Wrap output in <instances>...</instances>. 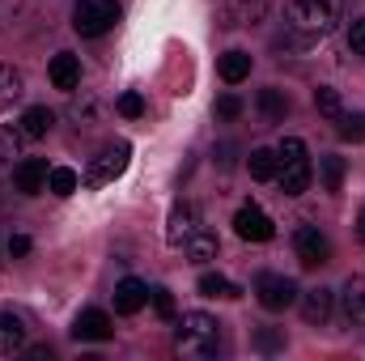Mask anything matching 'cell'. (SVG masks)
I'll use <instances>...</instances> for the list:
<instances>
[{"mask_svg": "<svg viewBox=\"0 0 365 361\" xmlns=\"http://www.w3.org/2000/svg\"><path fill=\"white\" fill-rule=\"evenodd\" d=\"M212 111H217V119H225V123H230V119H238V115H242V98H238V93H221Z\"/></svg>", "mask_w": 365, "mask_h": 361, "instance_id": "obj_31", "label": "cell"}, {"mask_svg": "<svg viewBox=\"0 0 365 361\" xmlns=\"http://www.w3.org/2000/svg\"><path fill=\"white\" fill-rule=\"evenodd\" d=\"M217 247H221V243H217V234L200 225V230L187 238V247H182V251H187V260H191V264H208V260H217Z\"/></svg>", "mask_w": 365, "mask_h": 361, "instance_id": "obj_18", "label": "cell"}, {"mask_svg": "<svg viewBox=\"0 0 365 361\" xmlns=\"http://www.w3.org/2000/svg\"><path fill=\"white\" fill-rule=\"evenodd\" d=\"M293 255L306 264V268H323L331 260V238L319 230V225H302L293 234Z\"/></svg>", "mask_w": 365, "mask_h": 361, "instance_id": "obj_7", "label": "cell"}, {"mask_svg": "<svg viewBox=\"0 0 365 361\" xmlns=\"http://www.w3.org/2000/svg\"><path fill=\"white\" fill-rule=\"evenodd\" d=\"M17 128L26 132V141H38V136H47V132L56 128V111H47V106H30V111L21 115Z\"/></svg>", "mask_w": 365, "mask_h": 361, "instance_id": "obj_19", "label": "cell"}, {"mask_svg": "<svg viewBox=\"0 0 365 361\" xmlns=\"http://www.w3.org/2000/svg\"><path fill=\"white\" fill-rule=\"evenodd\" d=\"M47 162L43 158H21L17 166H13V183H17V191L21 195H38V191H47Z\"/></svg>", "mask_w": 365, "mask_h": 361, "instance_id": "obj_10", "label": "cell"}, {"mask_svg": "<svg viewBox=\"0 0 365 361\" xmlns=\"http://www.w3.org/2000/svg\"><path fill=\"white\" fill-rule=\"evenodd\" d=\"M77 171L73 166H51V175H47V191L51 195H73L77 191Z\"/></svg>", "mask_w": 365, "mask_h": 361, "instance_id": "obj_25", "label": "cell"}, {"mask_svg": "<svg viewBox=\"0 0 365 361\" xmlns=\"http://www.w3.org/2000/svg\"><path fill=\"white\" fill-rule=\"evenodd\" d=\"M319 175H323V187H327V191H340L349 166H344V158H319Z\"/></svg>", "mask_w": 365, "mask_h": 361, "instance_id": "obj_26", "label": "cell"}, {"mask_svg": "<svg viewBox=\"0 0 365 361\" xmlns=\"http://www.w3.org/2000/svg\"><path fill=\"white\" fill-rule=\"evenodd\" d=\"M255 106H259V115H264L268 123H284V115H289V98H284V90H276V86L259 90Z\"/></svg>", "mask_w": 365, "mask_h": 361, "instance_id": "obj_21", "label": "cell"}, {"mask_svg": "<svg viewBox=\"0 0 365 361\" xmlns=\"http://www.w3.org/2000/svg\"><path fill=\"white\" fill-rule=\"evenodd\" d=\"M255 298H259L264 310H289L297 302V285L280 272H259L255 276Z\"/></svg>", "mask_w": 365, "mask_h": 361, "instance_id": "obj_6", "label": "cell"}, {"mask_svg": "<svg viewBox=\"0 0 365 361\" xmlns=\"http://www.w3.org/2000/svg\"><path fill=\"white\" fill-rule=\"evenodd\" d=\"M255 349H259V353H276V349H284V336L272 332V327H264V332L255 336Z\"/></svg>", "mask_w": 365, "mask_h": 361, "instance_id": "obj_34", "label": "cell"}, {"mask_svg": "<svg viewBox=\"0 0 365 361\" xmlns=\"http://www.w3.org/2000/svg\"><path fill=\"white\" fill-rule=\"evenodd\" d=\"M314 106H319V115L336 119V115H340V90H331V86H319V90H314Z\"/></svg>", "mask_w": 365, "mask_h": 361, "instance_id": "obj_29", "label": "cell"}, {"mask_svg": "<svg viewBox=\"0 0 365 361\" xmlns=\"http://www.w3.org/2000/svg\"><path fill=\"white\" fill-rule=\"evenodd\" d=\"M340 119V141H349V145H361L365 141V115H336Z\"/></svg>", "mask_w": 365, "mask_h": 361, "instance_id": "obj_28", "label": "cell"}, {"mask_svg": "<svg viewBox=\"0 0 365 361\" xmlns=\"http://www.w3.org/2000/svg\"><path fill=\"white\" fill-rule=\"evenodd\" d=\"M73 336H77V340H90V345H102V340L115 336V323H110L106 310L90 306V310H81V315L73 319Z\"/></svg>", "mask_w": 365, "mask_h": 361, "instance_id": "obj_9", "label": "cell"}, {"mask_svg": "<svg viewBox=\"0 0 365 361\" xmlns=\"http://www.w3.org/2000/svg\"><path fill=\"white\" fill-rule=\"evenodd\" d=\"M200 293H204V298H242V289H238L234 280H225L221 272H204V276H200Z\"/></svg>", "mask_w": 365, "mask_h": 361, "instance_id": "obj_24", "label": "cell"}, {"mask_svg": "<svg viewBox=\"0 0 365 361\" xmlns=\"http://www.w3.org/2000/svg\"><path fill=\"white\" fill-rule=\"evenodd\" d=\"M349 51L357 60H365V17H353L349 21Z\"/></svg>", "mask_w": 365, "mask_h": 361, "instance_id": "obj_32", "label": "cell"}, {"mask_svg": "<svg viewBox=\"0 0 365 361\" xmlns=\"http://www.w3.org/2000/svg\"><path fill=\"white\" fill-rule=\"evenodd\" d=\"M128 162H132V145H128V141H110V145L90 162V171H86V187L115 183L123 171H128Z\"/></svg>", "mask_w": 365, "mask_h": 361, "instance_id": "obj_5", "label": "cell"}, {"mask_svg": "<svg viewBox=\"0 0 365 361\" xmlns=\"http://www.w3.org/2000/svg\"><path fill=\"white\" fill-rule=\"evenodd\" d=\"M47 77H51V86L64 93H73L77 86H81V60L73 56V51H60L51 64H47Z\"/></svg>", "mask_w": 365, "mask_h": 361, "instance_id": "obj_12", "label": "cell"}, {"mask_svg": "<svg viewBox=\"0 0 365 361\" xmlns=\"http://www.w3.org/2000/svg\"><path fill=\"white\" fill-rule=\"evenodd\" d=\"M247 166H251V179H259V183H272L276 175H280V158H276V149H251Z\"/></svg>", "mask_w": 365, "mask_h": 361, "instance_id": "obj_22", "label": "cell"}, {"mask_svg": "<svg viewBox=\"0 0 365 361\" xmlns=\"http://www.w3.org/2000/svg\"><path fill=\"white\" fill-rule=\"evenodd\" d=\"M268 0H225V26H251L264 21Z\"/></svg>", "mask_w": 365, "mask_h": 361, "instance_id": "obj_16", "label": "cell"}, {"mask_svg": "<svg viewBox=\"0 0 365 361\" xmlns=\"http://www.w3.org/2000/svg\"><path fill=\"white\" fill-rule=\"evenodd\" d=\"M175 349L182 357H217L221 353V323L204 310H187L175 327Z\"/></svg>", "mask_w": 365, "mask_h": 361, "instance_id": "obj_1", "label": "cell"}, {"mask_svg": "<svg viewBox=\"0 0 365 361\" xmlns=\"http://www.w3.org/2000/svg\"><path fill=\"white\" fill-rule=\"evenodd\" d=\"M149 302H153V310H158L162 319H175V298H170V289H149Z\"/></svg>", "mask_w": 365, "mask_h": 361, "instance_id": "obj_33", "label": "cell"}, {"mask_svg": "<svg viewBox=\"0 0 365 361\" xmlns=\"http://www.w3.org/2000/svg\"><path fill=\"white\" fill-rule=\"evenodd\" d=\"M200 230V213L187 204V200H179L175 208H170V225H166V243L170 247H187V238Z\"/></svg>", "mask_w": 365, "mask_h": 361, "instance_id": "obj_11", "label": "cell"}, {"mask_svg": "<svg viewBox=\"0 0 365 361\" xmlns=\"http://www.w3.org/2000/svg\"><path fill=\"white\" fill-rule=\"evenodd\" d=\"M145 302H149V285H145V280L123 276V280L115 285V310H119V315H136Z\"/></svg>", "mask_w": 365, "mask_h": 361, "instance_id": "obj_14", "label": "cell"}, {"mask_svg": "<svg viewBox=\"0 0 365 361\" xmlns=\"http://www.w3.org/2000/svg\"><path fill=\"white\" fill-rule=\"evenodd\" d=\"M34 361H51V345H34V349H26Z\"/></svg>", "mask_w": 365, "mask_h": 361, "instance_id": "obj_36", "label": "cell"}, {"mask_svg": "<svg viewBox=\"0 0 365 361\" xmlns=\"http://www.w3.org/2000/svg\"><path fill=\"white\" fill-rule=\"evenodd\" d=\"M340 0H289V30L293 34H302L306 43H314V39H327L331 30H336V21H340Z\"/></svg>", "mask_w": 365, "mask_h": 361, "instance_id": "obj_2", "label": "cell"}, {"mask_svg": "<svg viewBox=\"0 0 365 361\" xmlns=\"http://www.w3.org/2000/svg\"><path fill=\"white\" fill-rule=\"evenodd\" d=\"M21 93H26V77H21V68L0 64V106H13Z\"/></svg>", "mask_w": 365, "mask_h": 361, "instance_id": "obj_23", "label": "cell"}, {"mask_svg": "<svg viewBox=\"0 0 365 361\" xmlns=\"http://www.w3.org/2000/svg\"><path fill=\"white\" fill-rule=\"evenodd\" d=\"M115 21H119L115 0H77L73 4V30L81 39H102L106 30H115Z\"/></svg>", "mask_w": 365, "mask_h": 361, "instance_id": "obj_4", "label": "cell"}, {"mask_svg": "<svg viewBox=\"0 0 365 361\" xmlns=\"http://www.w3.org/2000/svg\"><path fill=\"white\" fill-rule=\"evenodd\" d=\"M234 230H238L242 243H268L276 234V221L259 208V204H242V208L234 213Z\"/></svg>", "mask_w": 365, "mask_h": 361, "instance_id": "obj_8", "label": "cell"}, {"mask_svg": "<svg viewBox=\"0 0 365 361\" xmlns=\"http://www.w3.org/2000/svg\"><path fill=\"white\" fill-rule=\"evenodd\" d=\"M21 141H26V132L13 128V123H4V128H0V162H13V158L21 153Z\"/></svg>", "mask_w": 365, "mask_h": 361, "instance_id": "obj_27", "label": "cell"}, {"mask_svg": "<svg viewBox=\"0 0 365 361\" xmlns=\"http://www.w3.org/2000/svg\"><path fill=\"white\" fill-rule=\"evenodd\" d=\"M217 73H221V81L225 86H238V81H247L251 77V51H225L221 56V64H217Z\"/></svg>", "mask_w": 365, "mask_h": 361, "instance_id": "obj_17", "label": "cell"}, {"mask_svg": "<svg viewBox=\"0 0 365 361\" xmlns=\"http://www.w3.org/2000/svg\"><path fill=\"white\" fill-rule=\"evenodd\" d=\"M357 238L365 243V208H361V217H357Z\"/></svg>", "mask_w": 365, "mask_h": 361, "instance_id": "obj_37", "label": "cell"}, {"mask_svg": "<svg viewBox=\"0 0 365 361\" xmlns=\"http://www.w3.org/2000/svg\"><path fill=\"white\" fill-rule=\"evenodd\" d=\"M17 349H26V323L0 310V353H17Z\"/></svg>", "mask_w": 365, "mask_h": 361, "instance_id": "obj_20", "label": "cell"}, {"mask_svg": "<svg viewBox=\"0 0 365 361\" xmlns=\"http://www.w3.org/2000/svg\"><path fill=\"white\" fill-rule=\"evenodd\" d=\"M331 310H336V293H331V289H310V293H302V319H306L310 327H323V323L331 319Z\"/></svg>", "mask_w": 365, "mask_h": 361, "instance_id": "obj_13", "label": "cell"}, {"mask_svg": "<svg viewBox=\"0 0 365 361\" xmlns=\"http://www.w3.org/2000/svg\"><path fill=\"white\" fill-rule=\"evenodd\" d=\"M115 106H119V115H123V119H140V115H145V98H140L136 90L119 93V102H115Z\"/></svg>", "mask_w": 365, "mask_h": 361, "instance_id": "obj_30", "label": "cell"}, {"mask_svg": "<svg viewBox=\"0 0 365 361\" xmlns=\"http://www.w3.org/2000/svg\"><path fill=\"white\" fill-rule=\"evenodd\" d=\"M30 247H34V243H30L26 234H13V238H9V255H30Z\"/></svg>", "mask_w": 365, "mask_h": 361, "instance_id": "obj_35", "label": "cell"}, {"mask_svg": "<svg viewBox=\"0 0 365 361\" xmlns=\"http://www.w3.org/2000/svg\"><path fill=\"white\" fill-rule=\"evenodd\" d=\"M340 310L353 327H365V280H349L340 289Z\"/></svg>", "mask_w": 365, "mask_h": 361, "instance_id": "obj_15", "label": "cell"}, {"mask_svg": "<svg viewBox=\"0 0 365 361\" xmlns=\"http://www.w3.org/2000/svg\"><path fill=\"white\" fill-rule=\"evenodd\" d=\"M276 158H280V191L284 195H302L306 187H310V175H314V166H310V153H306V141H297V136H284L280 141V149H276Z\"/></svg>", "mask_w": 365, "mask_h": 361, "instance_id": "obj_3", "label": "cell"}]
</instances>
